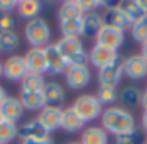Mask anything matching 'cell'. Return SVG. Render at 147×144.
<instances>
[{
  "mask_svg": "<svg viewBox=\"0 0 147 144\" xmlns=\"http://www.w3.org/2000/svg\"><path fill=\"white\" fill-rule=\"evenodd\" d=\"M100 127L107 132L116 135L131 132L137 128V120L131 115V111H128L125 106H109L102 111L100 115Z\"/></svg>",
  "mask_w": 147,
  "mask_h": 144,
  "instance_id": "cell-1",
  "label": "cell"
},
{
  "mask_svg": "<svg viewBox=\"0 0 147 144\" xmlns=\"http://www.w3.org/2000/svg\"><path fill=\"white\" fill-rule=\"evenodd\" d=\"M59 52L67 62V68L71 66H87L88 62V52L85 50V45L82 43L80 38H67L61 37L55 42Z\"/></svg>",
  "mask_w": 147,
  "mask_h": 144,
  "instance_id": "cell-2",
  "label": "cell"
},
{
  "mask_svg": "<svg viewBox=\"0 0 147 144\" xmlns=\"http://www.w3.org/2000/svg\"><path fill=\"white\" fill-rule=\"evenodd\" d=\"M50 37H52V30L50 24L42 19V18H35L31 21H26L24 26V38L30 43V47H40L45 49L50 43Z\"/></svg>",
  "mask_w": 147,
  "mask_h": 144,
  "instance_id": "cell-3",
  "label": "cell"
},
{
  "mask_svg": "<svg viewBox=\"0 0 147 144\" xmlns=\"http://www.w3.org/2000/svg\"><path fill=\"white\" fill-rule=\"evenodd\" d=\"M71 108L85 123L100 118V115L104 111V106L100 104V101L97 99L95 94H82V96H78L75 99V103L71 104Z\"/></svg>",
  "mask_w": 147,
  "mask_h": 144,
  "instance_id": "cell-4",
  "label": "cell"
},
{
  "mask_svg": "<svg viewBox=\"0 0 147 144\" xmlns=\"http://www.w3.org/2000/svg\"><path fill=\"white\" fill-rule=\"evenodd\" d=\"M123 75H125V59L121 56H118L107 66L97 69V80L100 87H118Z\"/></svg>",
  "mask_w": 147,
  "mask_h": 144,
  "instance_id": "cell-5",
  "label": "cell"
},
{
  "mask_svg": "<svg viewBox=\"0 0 147 144\" xmlns=\"http://www.w3.org/2000/svg\"><path fill=\"white\" fill-rule=\"evenodd\" d=\"M2 68H4V77L9 82H23V78L30 73L24 56H9L5 61H2Z\"/></svg>",
  "mask_w": 147,
  "mask_h": 144,
  "instance_id": "cell-6",
  "label": "cell"
},
{
  "mask_svg": "<svg viewBox=\"0 0 147 144\" xmlns=\"http://www.w3.org/2000/svg\"><path fill=\"white\" fill-rule=\"evenodd\" d=\"M95 43L97 45H102L106 49H111V50H119V47L125 43V31L121 30H116V28H111V26H102L100 31L95 35Z\"/></svg>",
  "mask_w": 147,
  "mask_h": 144,
  "instance_id": "cell-7",
  "label": "cell"
},
{
  "mask_svg": "<svg viewBox=\"0 0 147 144\" xmlns=\"http://www.w3.org/2000/svg\"><path fill=\"white\" fill-rule=\"evenodd\" d=\"M64 77H66V84H67L69 89L80 90V89H85L90 84L92 71H90L88 66H71V68H67Z\"/></svg>",
  "mask_w": 147,
  "mask_h": 144,
  "instance_id": "cell-8",
  "label": "cell"
},
{
  "mask_svg": "<svg viewBox=\"0 0 147 144\" xmlns=\"http://www.w3.org/2000/svg\"><path fill=\"white\" fill-rule=\"evenodd\" d=\"M45 61H47V73L50 75H64L67 71V62L59 52L55 43H49L45 47Z\"/></svg>",
  "mask_w": 147,
  "mask_h": 144,
  "instance_id": "cell-9",
  "label": "cell"
},
{
  "mask_svg": "<svg viewBox=\"0 0 147 144\" xmlns=\"http://www.w3.org/2000/svg\"><path fill=\"white\" fill-rule=\"evenodd\" d=\"M125 77L130 80H144L147 77V61L142 54H131L125 59Z\"/></svg>",
  "mask_w": 147,
  "mask_h": 144,
  "instance_id": "cell-10",
  "label": "cell"
},
{
  "mask_svg": "<svg viewBox=\"0 0 147 144\" xmlns=\"http://www.w3.org/2000/svg\"><path fill=\"white\" fill-rule=\"evenodd\" d=\"M102 19H104V24L106 26H111V28H116V30H121V31L130 30L131 24H133L128 19V16L123 12V9L119 5L111 7V9H106V12L102 14Z\"/></svg>",
  "mask_w": 147,
  "mask_h": 144,
  "instance_id": "cell-11",
  "label": "cell"
},
{
  "mask_svg": "<svg viewBox=\"0 0 147 144\" xmlns=\"http://www.w3.org/2000/svg\"><path fill=\"white\" fill-rule=\"evenodd\" d=\"M62 109H64V108H59V106H45V108H42V109L38 111L36 120H38L49 132H54V130L61 128Z\"/></svg>",
  "mask_w": 147,
  "mask_h": 144,
  "instance_id": "cell-12",
  "label": "cell"
},
{
  "mask_svg": "<svg viewBox=\"0 0 147 144\" xmlns=\"http://www.w3.org/2000/svg\"><path fill=\"white\" fill-rule=\"evenodd\" d=\"M24 61L28 66L30 73L43 75L47 73V61H45V49L40 47H30L28 52L24 54Z\"/></svg>",
  "mask_w": 147,
  "mask_h": 144,
  "instance_id": "cell-13",
  "label": "cell"
},
{
  "mask_svg": "<svg viewBox=\"0 0 147 144\" xmlns=\"http://www.w3.org/2000/svg\"><path fill=\"white\" fill-rule=\"evenodd\" d=\"M24 115V108L19 101V97L14 96H7V99L0 106V116L7 122H14L18 123V120H21V116Z\"/></svg>",
  "mask_w": 147,
  "mask_h": 144,
  "instance_id": "cell-14",
  "label": "cell"
},
{
  "mask_svg": "<svg viewBox=\"0 0 147 144\" xmlns=\"http://www.w3.org/2000/svg\"><path fill=\"white\" fill-rule=\"evenodd\" d=\"M118 56H119V54H118L116 50H111V49H106V47L95 43V45L92 47V50L88 52V61H90L92 66H95L97 69H100V68L107 66L109 62H113Z\"/></svg>",
  "mask_w": 147,
  "mask_h": 144,
  "instance_id": "cell-15",
  "label": "cell"
},
{
  "mask_svg": "<svg viewBox=\"0 0 147 144\" xmlns=\"http://www.w3.org/2000/svg\"><path fill=\"white\" fill-rule=\"evenodd\" d=\"M43 99H45V104L47 106H59L62 108V104L66 103V89L57 84V82H47L43 90Z\"/></svg>",
  "mask_w": 147,
  "mask_h": 144,
  "instance_id": "cell-16",
  "label": "cell"
},
{
  "mask_svg": "<svg viewBox=\"0 0 147 144\" xmlns=\"http://www.w3.org/2000/svg\"><path fill=\"white\" fill-rule=\"evenodd\" d=\"M19 137L23 139H50V132L36 120H28L19 127Z\"/></svg>",
  "mask_w": 147,
  "mask_h": 144,
  "instance_id": "cell-17",
  "label": "cell"
},
{
  "mask_svg": "<svg viewBox=\"0 0 147 144\" xmlns=\"http://www.w3.org/2000/svg\"><path fill=\"white\" fill-rule=\"evenodd\" d=\"M61 128L67 134H76L85 128V122L73 111V108H64L62 109V120H61Z\"/></svg>",
  "mask_w": 147,
  "mask_h": 144,
  "instance_id": "cell-18",
  "label": "cell"
},
{
  "mask_svg": "<svg viewBox=\"0 0 147 144\" xmlns=\"http://www.w3.org/2000/svg\"><path fill=\"white\" fill-rule=\"evenodd\" d=\"M82 144H109V134L100 125H90L82 132Z\"/></svg>",
  "mask_w": 147,
  "mask_h": 144,
  "instance_id": "cell-19",
  "label": "cell"
},
{
  "mask_svg": "<svg viewBox=\"0 0 147 144\" xmlns=\"http://www.w3.org/2000/svg\"><path fill=\"white\" fill-rule=\"evenodd\" d=\"M18 14L26 19V21H31L35 18H40V12H42V0H21L18 2V7H16Z\"/></svg>",
  "mask_w": 147,
  "mask_h": 144,
  "instance_id": "cell-20",
  "label": "cell"
},
{
  "mask_svg": "<svg viewBox=\"0 0 147 144\" xmlns=\"http://www.w3.org/2000/svg\"><path fill=\"white\" fill-rule=\"evenodd\" d=\"M19 101H21L24 111H40L42 108L47 106L42 92H23L21 90Z\"/></svg>",
  "mask_w": 147,
  "mask_h": 144,
  "instance_id": "cell-21",
  "label": "cell"
},
{
  "mask_svg": "<svg viewBox=\"0 0 147 144\" xmlns=\"http://www.w3.org/2000/svg\"><path fill=\"white\" fill-rule=\"evenodd\" d=\"M119 7L123 9V12L128 16V19H130L131 23H137V21L147 18V11H145L142 5H138L137 0H121V2H119Z\"/></svg>",
  "mask_w": 147,
  "mask_h": 144,
  "instance_id": "cell-22",
  "label": "cell"
},
{
  "mask_svg": "<svg viewBox=\"0 0 147 144\" xmlns=\"http://www.w3.org/2000/svg\"><path fill=\"white\" fill-rule=\"evenodd\" d=\"M102 26H104V19L100 14L97 12L83 14V35L85 37H95Z\"/></svg>",
  "mask_w": 147,
  "mask_h": 144,
  "instance_id": "cell-23",
  "label": "cell"
},
{
  "mask_svg": "<svg viewBox=\"0 0 147 144\" xmlns=\"http://www.w3.org/2000/svg\"><path fill=\"white\" fill-rule=\"evenodd\" d=\"M80 18H83V12H82V9L78 7L76 2H62L59 5V11H57L59 23L71 21V19H80Z\"/></svg>",
  "mask_w": 147,
  "mask_h": 144,
  "instance_id": "cell-24",
  "label": "cell"
},
{
  "mask_svg": "<svg viewBox=\"0 0 147 144\" xmlns=\"http://www.w3.org/2000/svg\"><path fill=\"white\" fill-rule=\"evenodd\" d=\"M59 28H61L62 37H67V38H80V37H83V18L59 23Z\"/></svg>",
  "mask_w": 147,
  "mask_h": 144,
  "instance_id": "cell-25",
  "label": "cell"
},
{
  "mask_svg": "<svg viewBox=\"0 0 147 144\" xmlns=\"http://www.w3.org/2000/svg\"><path fill=\"white\" fill-rule=\"evenodd\" d=\"M45 78L43 75H36V73H28L23 82H21V90L23 92H42L45 87Z\"/></svg>",
  "mask_w": 147,
  "mask_h": 144,
  "instance_id": "cell-26",
  "label": "cell"
},
{
  "mask_svg": "<svg viewBox=\"0 0 147 144\" xmlns=\"http://www.w3.org/2000/svg\"><path fill=\"white\" fill-rule=\"evenodd\" d=\"M19 137V127L14 122L4 120L0 123V144H11Z\"/></svg>",
  "mask_w": 147,
  "mask_h": 144,
  "instance_id": "cell-27",
  "label": "cell"
},
{
  "mask_svg": "<svg viewBox=\"0 0 147 144\" xmlns=\"http://www.w3.org/2000/svg\"><path fill=\"white\" fill-rule=\"evenodd\" d=\"M97 99L100 101V104L104 106H114V103H118L119 101V92H118V89L116 87H99V90H97Z\"/></svg>",
  "mask_w": 147,
  "mask_h": 144,
  "instance_id": "cell-28",
  "label": "cell"
},
{
  "mask_svg": "<svg viewBox=\"0 0 147 144\" xmlns=\"http://www.w3.org/2000/svg\"><path fill=\"white\" fill-rule=\"evenodd\" d=\"M140 96H142V92L137 87L130 85L119 92V101L125 104V108L126 106H137V104H140Z\"/></svg>",
  "mask_w": 147,
  "mask_h": 144,
  "instance_id": "cell-29",
  "label": "cell"
},
{
  "mask_svg": "<svg viewBox=\"0 0 147 144\" xmlns=\"http://www.w3.org/2000/svg\"><path fill=\"white\" fill-rule=\"evenodd\" d=\"M19 35L16 31H7L0 35V52H12L19 47Z\"/></svg>",
  "mask_w": 147,
  "mask_h": 144,
  "instance_id": "cell-30",
  "label": "cell"
},
{
  "mask_svg": "<svg viewBox=\"0 0 147 144\" xmlns=\"http://www.w3.org/2000/svg\"><path fill=\"white\" fill-rule=\"evenodd\" d=\"M114 141H116V144H145L144 132H142V130H137V128L131 130V132L116 135Z\"/></svg>",
  "mask_w": 147,
  "mask_h": 144,
  "instance_id": "cell-31",
  "label": "cell"
},
{
  "mask_svg": "<svg viewBox=\"0 0 147 144\" xmlns=\"http://www.w3.org/2000/svg\"><path fill=\"white\" fill-rule=\"evenodd\" d=\"M130 31H131L133 40L138 42L140 45H142L144 42H147V18H145V19H140V21H137V23H133L131 28H130Z\"/></svg>",
  "mask_w": 147,
  "mask_h": 144,
  "instance_id": "cell-32",
  "label": "cell"
},
{
  "mask_svg": "<svg viewBox=\"0 0 147 144\" xmlns=\"http://www.w3.org/2000/svg\"><path fill=\"white\" fill-rule=\"evenodd\" d=\"M14 28H16V19L11 14L0 12V35L7 33V31H14Z\"/></svg>",
  "mask_w": 147,
  "mask_h": 144,
  "instance_id": "cell-33",
  "label": "cell"
},
{
  "mask_svg": "<svg viewBox=\"0 0 147 144\" xmlns=\"http://www.w3.org/2000/svg\"><path fill=\"white\" fill-rule=\"evenodd\" d=\"M78 4V7L82 9L83 14H88V12H94V9L97 7V0H75Z\"/></svg>",
  "mask_w": 147,
  "mask_h": 144,
  "instance_id": "cell-34",
  "label": "cell"
},
{
  "mask_svg": "<svg viewBox=\"0 0 147 144\" xmlns=\"http://www.w3.org/2000/svg\"><path fill=\"white\" fill-rule=\"evenodd\" d=\"M18 7V0H0V12L2 14H11Z\"/></svg>",
  "mask_w": 147,
  "mask_h": 144,
  "instance_id": "cell-35",
  "label": "cell"
},
{
  "mask_svg": "<svg viewBox=\"0 0 147 144\" xmlns=\"http://www.w3.org/2000/svg\"><path fill=\"white\" fill-rule=\"evenodd\" d=\"M119 5V0H97V7H104V9H111Z\"/></svg>",
  "mask_w": 147,
  "mask_h": 144,
  "instance_id": "cell-36",
  "label": "cell"
},
{
  "mask_svg": "<svg viewBox=\"0 0 147 144\" xmlns=\"http://www.w3.org/2000/svg\"><path fill=\"white\" fill-rule=\"evenodd\" d=\"M21 144H54L52 139H23Z\"/></svg>",
  "mask_w": 147,
  "mask_h": 144,
  "instance_id": "cell-37",
  "label": "cell"
},
{
  "mask_svg": "<svg viewBox=\"0 0 147 144\" xmlns=\"http://www.w3.org/2000/svg\"><path fill=\"white\" fill-rule=\"evenodd\" d=\"M140 106L144 108V111H147V89L142 92V96H140Z\"/></svg>",
  "mask_w": 147,
  "mask_h": 144,
  "instance_id": "cell-38",
  "label": "cell"
},
{
  "mask_svg": "<svg viewBox=\"0 0 147 144\" xmlns=\"http://www.w3.org/2000/svg\"><path fill=\"white\" fill-rule=\"evenodd\" d=\"M140 125H142V130H144V132H147V111H144V113H142Z\"/></svg>",
  "mask_w": 147,
  "mask_h": 144,
  "instance_id": "cell-39",
  "label": "cell"
},
{
  "mask_svg": "<svg viewBox=\"0 0 147 144\" xmlns=\"http://www.w3.org/2000/svg\"><path fill=\"white\" fill-rule=\"evenodd\" d=\"M7 99V92H5V89L0 85V106H2V103Z\"/></svg>",
  "mask_w": 147,
  "mask_h": 144,
  "instance_id": "cell-40",
  "label": "cell"
},
{
  "mask_svg": "<svg viewBox=\"0 0 147 144\" xmlns=\"http://www.w3.org/2000/svg\"><path fill=\"white\" fill-rule=\"evenodd\" d=\"M140 54H142V57L147 61V42H144V43H142V50H140Z\"/></svg>",
  "mask_w": 147,
  "mask_h": 144,
  "instance_id": "cell-41",
  "label": "cell"
},
{
  "mask_svg": "<svg viewBox=\"0 0 147 144\" xmlns=\"http://www.w3.org/2000/svg\"><path fill=\"white\" fill-rule=\"evenodd\" d=\"M137 2H138V5H142V7L147 11V0H137Z\"/></svg>",
  "mask_w": 147,
  "mask_h": 144,
  "instance_id": "cell-42",
  "label": "cell"
},
{
  "mask_svg": "<svg viewBox=\"0 0 147 144\" xmlns=\"http://www.w3.org/2000/svg\"><path fill=\"white\" fill-rule=\"evenodd\" d=\"M0 77H4V68H2V61H0Z\"/></svg>",
  "mask_w": 147,
  "mask_h": 144,
  "instance_id": "cell-43",
  "label": "cell"
},
{
  "mask_svg": "<svg viewBox=\"0 0 147 144\" xmlns=\"http://www.w3.org/2000/svg\"><path fill=\"white\" fill-rule=\"evenodd\" d=\"M67 144H82V142H76V141H71V142H67Z\"/></svg>",
  "mask_w": 147,
  "mask_h": 144,
  "instance_id": "cell-44",
  "label": "cell"
},
{
  "mask_svg": "<svg viewBox=\"0 0 147 144\" xmlns=\"http://www.w3.org/2000/svg\"><path fill=\"white\" fill-rule=\"evenodd\" d=\"M45 2H49V4H54V2H57V0H45Z\"/></svg>",
  "mask_w": 147,
  "mask_h": 144,
  "instance_id": "cell-45",
  "label": "cell"
},
{
  "mask_svg": "<svg viewBox=\"0 0 147 144\" xmlns=\"http://www.w3.org/2000/svg\"><path fill=\"white\" fill-rule=\"evenodd\" d=\"M62 2H75V0H62Z\"/></svg>",
  "mask_w": 147,
  "mask_h": 144,
  "instance_id": "cell-46",
  "label": "cell"
},
{
  "mask_svg": "<svg viewBox=\"0 0 147 144\" xmlns=\"http://www.w3.org/2000/svg\"><path fill=\"white\" fill-rule=\"evenodd\" d=\"M2 122H4V118H2V116H0V123H2Z\"/></svg>",
  "mask_w": 147,
  "mask_h": 144,
  "instance_id": "cell-47",
  "label": "cell"
},
{
  "mask_svg": "<svg viewBox=\"0 0 147 144\" xmlns=\"http://www.w3.org/2000/svg\"><path fill=\"white\" fill-rule=\"evenodd\" d=\"M18 2H21V0H18Z\"/></svg>",
  "mask_w": 147,
  "mask_h": 144,
  "instance_id": "cell-48",
  "label": "cell"
},
{
  "mask_svg": "<svg viewBox=\"0 0 147 144\" xmlns=\"http://www.w3.org/2000/svg\"><path fill=\"white\" fill-rule=\"evenodd\" d=\"M145 144H147V141H145Z\"/></svg>",
  "mask_w": 147,
  "mask_h": 144,
  "instance_id": "cell-49",
  "label": "cell"
}]
</instances>
